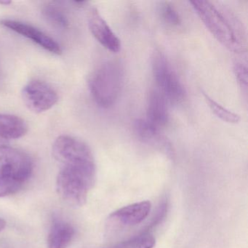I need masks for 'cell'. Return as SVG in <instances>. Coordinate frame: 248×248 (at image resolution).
Masks as SVG:
<instances>
[{
  "mask_svg": "<svg viewBox=\"0 0 248 248\" xmlns=\"http://www.w3.org/2000/svg\"><path fill=\"white\" fill-rule=\"evenodd\" d=\"M190 3L206 28L220 44L234 53L243 51L245 43L242 30L232 16L209 1L195 0Z\"/></svg>",
  "mask_w": 248,
  "mask_h": 248,
  "instance_id": "obj_1",
  "label": "cell"
},
{
  "mask_svg": "<svg viewBox=\"0 0 248 248\" xmlns=\"http://www.w3.org/2000/svg\"><path fill=\"white\" fill-rule=\"evenodd\" d=\"M53 155L60 170L95 182L96 166L91 148L87 143L70 136H61L53 145Z\"/></svg>",
  "mask_w": 248,
  "mask_h": 248,
  "instance_id": "obj_2",
  "label": "cell"
},
{
  "mask_svg": "<svg viewBox=\"0 0 248 248\" xmlns=\"http://www.w3.org/2000/svg\"><path fill=\"white\" fill-rule=\"evenodd\" d=\"M33 171L31 157L16 148L0 146V197L18 192Z\"/></svg>",
  "mask_w": 248,
  "mask_h": 248,
  "instance_id": "obj_3",
  "label": "cell"
},
{
  "mask_svg": "<svg viewBox=\"0 0 248 248\" xmlns=\"http://www.w3.org/2000/svg\"><path fill=\"white\" fill-rule=\"evenodd\" d=\"M123 69L119 62L110 61L100 65L88 79L93 98L99 107L107 108L118 98L123 84Z\"/></svg>",
  "mask_w": 248,
  "mask_h": 248,
  "instance_id": "obj_4",
  "label": "cell"
},
{
  "mask_svg": "<svg viewBox=\"0 0 248 248\" xmlns=\"http://www.w3.org/2000/svg\"><path fill=\"white\" fill-rule=\"evenodd\" d=\"M152 74L156 88L171 104L184 101L186 91L182 82L160 50H155L152 61Z\"/></svg>",
  "mask_w": 248,
  "mask_h": 248,
  "instance_id": "obj_5",
  "label": "cell"
},
{
  "mask_svg": "<svg viewBox=\"0 0 248 248\" xmlns=\"http://www.w3.org/2000/svg\"><path fill=\"white\" fill-rule=\"evenodd\" d=\"M21 95L26 107L35 114L48 111L59 101L57 92L47 82L37 79L28 82Z\"/></svg>",
  "mask_w": 248,
  "mask_h": 248,
  "instance_id": "obj_6",
  "label": "cell"
},
{
  "mask_svg": "<svg viewBox=\"0 0 248 248\" xmlns=\"http://www.w3.org/2000/svg\"><path fill=\"white\" fill-rule=\"evenodd\" d=\"M0 24L11 31L31 40L33 43L53 54L60 55L62 53V49L59 43L33 26L20 21L7 19L0 21Z\"/></svg>",
  "mask_w": 248,
  "mask_h": 248,
  "instance_id": "obj_7",
  "label": "cell"
},
{
  "mask_svg": "<svg viewBox=\"0 0 248 248\" xmlns=\"http://www.w3.org/2000/svg\"><path fill=\"white\" fill-rule=\"evenodd\" d=\"M88 26L95 40L107 50L118 53L121 50V42L104 19L96 8H93L88 15Z\"/></svg>",
  "mask_w": 248,
  "mask_h": 248,
  "instance_id": "obj_8",
  "label": "cell"
},
{
  "mask_svg": "<svg viewBox=\"0 0 248 248\" xmlns=\"http://www.w3.org/2000/svg\"><path fill=\"white\" fill-rule=\"evenodd\" d=\"M152 204L149 201H142L124 206L110 215V223L122 227H130L140 224L149 216Z\"/></svg>",
  "mask_w": 248,
  "mask_h": 248,
  "instance_id": "obj_9",
  "label": "cell"
},
{
  "mask_svg": "<svg viewBox=\"0 0 248 248\" xmlns=\"http://www.w3.org/2000/svg\"><path fill=\"white\" fill-rule=\"evenodd\" d=\"M168 100L158 91L152 90L147 98L146 119L158 129L165 126L169 120Z\"/></svg>",
  "mask_w": 248,
  "mask_h": 248,
  "instance_id": "obj_10",
  "label": "cell"
},
{
  "mask_svg": "<svg viewBox=\"0 0 248 248\" xmlns=\"http://www.w3.org/2000/svg\"><path fill=\"white\" fill-rule=\"evenodd\" d=\"M76 231L67 220L54 217L47 236V248H68L75 239Z\"/></svg>",
  "mask_w": 248,
  "mask_h": 248,
  "instance_id": "obj_11",
  "label": "cell"
},
{
  "mask_svg": "<svg viewBox=\"0 0 248 248\" xmlns=\"http://www.w3.org/2000/svg\"><path fill=\"white\" fill-rule=\"evenodd\" d=\"M28 131L27 123L13 114H0V139L16 140L24 137Z\"/></svg>",
  "mask_w": 248,
  "mask_h": 248,
  "instance_id": "obj_12",
  "label": "cell"
},
{
  "mask_svg": "<svg viewBox=\"0 0 248 248\" xmlns=\"http://www.w3.org/2000/svg\"><path fill=\"white\" fill-rule=\"evenodd\" d=\"M135 133L140 140L145 143H159L162 138L159 129L151 124L146 119H139L134 123Z\"/></svg>",
  "mask_w": 248,
  "mask_h": 248,
  "instance_id": "obj_13",
  "label": "cell"
},
{
  "mask_svg": "<svg viewBox=\"0 0 248 248\" xmlns=\"http://www.w3.org/2000/svg\"><path fill=\"white\" fill-rule=\"evenodd\" d=\"M42 14L47 22L56 28L64 30L69 27V19L66 13L59 5L53 3L47 4L43 7Z\"/></svg>",
  "mask_w": 248,
  "mask_h": 248,
  "instance_id": "obj_14",
  "label": "cell"
},
{
  "mask_svg": "<svg viewBox=\"0 0 248 248\" xmlns=\"http://www.w3.org/2000/svg\"><path fill=\"white\" fill-rule=\"evenodd\" d=\"M204 97L210 110L213 111V114L216 117H218L222 121L231 123V124H236L240 121V116L222 107L220 104L216 102L207 94L204 93Z\"/></svg>",
  "mask_w": 248,
  "mask_h": 248,
  "instance_id": "obj_15",
  "label": "cell"
},
{
  "mask_svg": "<svg viewBox=\"0 0 248 248\" xmlns=\"http://www.w3.org/2000/svg\"><path fill=\"white\" fill-rule=\"evenodd\" d=\"M161 15L165 22L171 26H178L181 24V18L175 8L170 4H165L161 10Z\"/></svg>",
  "mask_w": 248,
  "mask_h": 248,
  "instance_id": "obj_16",
  "label": "cell"
},
{
  "mask_svg": "<svg viewBox=\"0 0 248 248\" xmlns=\"http://www.w3.org/2000/svg\"><path fill=\"white\" fill-rule=\"evenodd\" d=\"M233 72L238 82L244 88L248 86V68L243 63L236 62L233 65Z\"/></svg>",
  "mask_w": 248,
  "mask_h": 248,
  "instance_id": "obj_17",
  "label": "cell"
},
{
  "mask_svg": "<svg viewBox=\"0 0 248 248\" xmlns=\"http://www.w3.org/2000/svg\"><path fill=\"white\" fill-rule=\"evenodd\" d=\"M136 248H154L155 245V239L153 236H143L140 238L136 242Z\"/></svg>",
  "mask_w": 248,
  "mask_h": 248,
  "instance_id": "obj_18",
  "label": "cell"
},
{
  "mask_svg": "<svg viewBox=\"0 0 248 248\" xmlns=\"http://www.w3.org/2000/svg\"><path fill=\"white\" fill-rule=\"evenodd\" d=\"M6 226V222L5 220L0 217V232H2Z\"/></svg>",
  "mask_w": 248,
  "mask_h": 248,
  "instance_id": "obj_19",
  "label": "cell"
},
{
  "mask_svg": "<svg viewBox=\"0 0 248 248\" xmlns=\"http://www.w3.org/2000/svg\"><path fill=\"white\" fill-rule=\"evenodd\" d=\"M11 1H7V0H5V1H0V5H9V4H11Z\"/></svg>",
  "mask_w": 248,
  "mask_h": 248,
  "instance_id": "obj_20",
  "label": "cell"
}]
</instances>
